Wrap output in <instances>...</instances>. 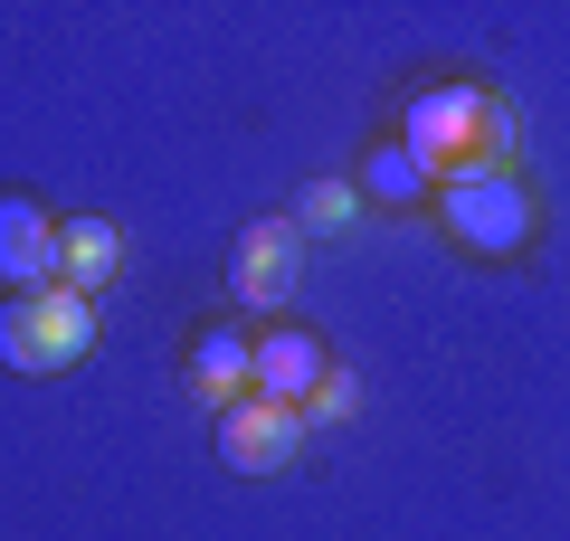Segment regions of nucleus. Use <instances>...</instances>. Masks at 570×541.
<instances>
[{
  "label": "nucleus",
  "mask_w": 570,
  "mask_h": 541,
  "mask_svg": "<svg viewBox=\"0 0 570 541\" xmlns=\"http://www.w3.org/2000/svg\"><path fill=\"white\" fill-rule=\"evenodd\" d=\"M438 219H448L456 247L475 257H523L542 238V200L523 190V171H456L438 180Z\"/></svg>",
  "instance_id": "2"
},
{
  "label": "nucleus",
  "mask_w": 570,
  "mask_h": 541,
  "mask_svg": "<svg viewBox=\"0 0 570 541\" xmlns=\"http://www.w3.org/2000/svg\"><path fill=\"white\" fill-rule=\"evenodd\" d=\"M247 390H257V342L228 333V323H209V333H190V400L200 409H238Z\"/></svg>",
  "instance_id": "7"
},
{
  "label": "nucleus",
  "mask_w": 570,
  "mask_h": 541,
  "mask_svg": "<svg viewBox=\"0 0 570 541\" xmlns=\"http://www.w3.org/2000/svg\"><path fill=\"white\" fill-rule=\"evenodd\" d=\"M352 209H362V190H352V180H314V190H305V228H343Z\"/></svg>",
  "instance_id": "11"
},
{
  "label": "nucleus",
  "mask_w": 570,
  "mask_h": 541,
  "mask_svg": "<svg viewBox=\"0 0 570 541\" xmlns=\"http://www.w3.org/2000/svg\"><path fill=\"white\" fill-rule=\"evenodd\" d=\"M58 209H39L29 190H0V285H20V295L58 285Z\"/></svg>",
  "instance_id": "5"
},
{
  "label": "nucleus",
  "mask_w": 570,
  "mask_h": 541,
  "mask_svg": "<svg viewBox=\"0 0 570 541\" xmlns=\"http://www.w3.org/2000/svg\"><path fill=\"white\" fill-rule=\"evenodd\" d=\"M324 371H333V352L305 333V323H276V333L257 342V400L295 409V419H305V400L324 390Z\"/></svg>",
  "instance_id": "6"
},
{
  "label": "nucleus",
  "mask_w": 570,
  "mask_h": 541,
  "mask_svg": "<svg viewBox=\"0 0 570 541\" xmlns=\"http://www.w3.org/2000/svg\"><path fill=\"white\" fill-rule=\"evenodd\" d=\"M485 86H419L400 115V142L428 180H456V171H485Z\"/></svg>",
  "instance_id": "3"
},
{
  "label": "nucleus",
  "mask_w": 570,
  "mask_h": 541,
  "mask_svg": "<svg viewBox=\"0 0 570 541\" xmlns=\"http://www.w3.org/2000/svg\"><path fill=\"white\" fill-rule=\"evenodd\" d=\"M115 266H124L115 219H67V228H58V285H67V295L96 304V285H115Z\"/></svg>",
  "instance_id": "9"
},
{
  "label": "nucleus",
  "mask_w": 570,
  "mask_h": 541,
  "mask_svg": "<svg viewBox=\"0 0 570 541\" xmlns=\"http://www.w3.org/2000/svg\"><path fill=\"white\" fill-rule=\"evenodd\" d=\"M295 276H305V228H295V219H257L238 238V295L247 304H285Z\"/></svg>",
  "instance_id": "8"
},
{
  "label": "nucleus",
  "mask_w": 570,
  "mask_h": 541,
  "mask_svg": "<svg viewBox=\"0 0 570 541\" xmlns=\"http://www.w3.org/2000/svg\"><path fill=\"white\" fill-rule=\"evenodd\" d=\"M343 409H352V381H343V361H333V371H324V390L305 400V419H343Z\"/></svg>",
  "instance_id": "12"
},
{
  "label": "nucleus",
  "mask_w": 570,
  "mask_h": 541,
  "mask_svg": "<svg viewBox=\"0 0 570 541\" xmlns=\"http://www.w3.org/2000/svg\"><path fill=\"white\" fill-rule=\"evenodd\" d=\"M96 352V304L67 295V285H39V295H10L0 304V361L20 381H58Z\"/></svg>",
  "instance_id": "1"
},
{
  "label": "nucleus",
  "mask_w": 570,
  "mask_h": 541,
  "mask_svg": "<svg viewBox=\"0 0 570 541\" xmlns=\"http://www.w3.org/2000/svg\"><path fill=\"white\" fill-rule=\"evenodd\" d=\"M219 456L238 465V475H285V465L305 456V419L247 390V400H238V409L219 419Z\"/></svg>",
  "instance_id": "4"
},
{
  "label": "nucleus",
  "mask_w": 570,
  "mask_h": 541,
  "mask_svg": "<svg viewBox=\"0 0 570 541\" xmlns=\"http://www.w3.org/2000/svg\"><path fill=\"white\" fill-rule=\"evenodd\" d=\"M362 200H381V209H428V200H438V180H428L419 161H409V142L390 134V142H371V153H362Z\"/></svg>",
  "instance_id": "10"
}]
</instances>
